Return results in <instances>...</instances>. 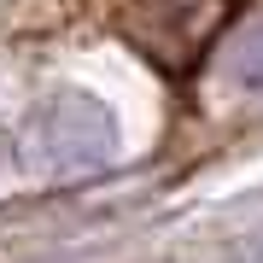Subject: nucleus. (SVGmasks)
I'll use <instances>...</instances> for the list:
<instances>
[{"instance_id": "nucleus-1", "label": "nucleus", "mask_w": 263, "mask_h": 263, "mask_svg": "<svg viewBox=\"0 0 263 263\" xmlns=\"http://www.w3.org/2000/svg\"><path fill=\"white\" fill-rule=\"evenodd\" d=\"M228 12L234 0H129L117 24L164 76L187 82L205 65L211 41L228 29Z\"/></svg>"}]
</instances>
